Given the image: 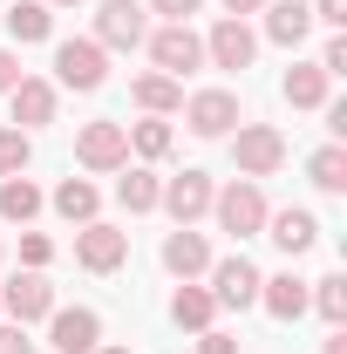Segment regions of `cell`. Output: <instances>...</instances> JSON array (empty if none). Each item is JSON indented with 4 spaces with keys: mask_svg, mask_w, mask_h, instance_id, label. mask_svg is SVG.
Segmentation results:
<instances>
[{
    "mask_svg": "<svg viewBox=\"0 0 347 354\" xmlns=\"http://www.w3.org/2000/svg\"><path fill=\"white\" fill-rule=\"evenodd\" d=\"M265 225H272L265 239H272L286 259H300V252L320 245V218H313V212H265Z\"/></svg>",
    "mask_w": 347,
    "mask_h": 354,
    "instance_id": "15",
    "label": "cell"
},
{
    "mask_svg": "<svg viewBox=\"0 0 347 354\" xmlns=\"http://www.w3.org/2000/svg\"><path fill=\"white\" fill-rule=\"evenodd\" d=\"M306 307H320L327 320H334V327H347V272H327V279H313Z\"/></svg>",
    "mask_w": 347,
    "mask_h": 354,
    "instance_id": "27",
    "label": "cell"
},
{
    "mask_svg": "<svg viewBox=\"0 0 347 354\" xmlns=\"http://www.w3.org/2000/svg\"><path fill=\"white\" fill-rule=\"evenodd\" d=\"M48 7H82V0H48Z\"/></svg>",
    "mask_w": 347,
    "mask_h": 354,
    "instance_id": "40",
    "label": "cell"
},
{
    "mask_svg": "<svg viewBox=\"0 0 347 354\" xmlns=\"http://www.w3.org/2000/svg\"><path fill=\"white\" fill-rule=\"evenodd\" d=\"M320 354H347V327H334V334H327V348Z\"/></svg>",
    "mask_w": 347,
    "mask_h": 354,
    "instance_id": "38",
    "label": "cell"
},
{
    "mask_svg": "<svg viewBox=\"0 0 347 354\" xmlns=\"http://www.w3.org/2000/svg\"><path fill=\"white\" fill-rule=\"evenodd\" d=\"M143 48H150V62H157V75H171V82H184L198 62H205V41L191 35V21H164L157 35H143Z\"/></svg>",
    "mask_w": 347,
    "mask_h": 354,
    "instance_id": "1",
    "label": "cell"
},
{
    "mask_svg": "<svg viewBox=\"0 0 347 354\" xmlns=\"http://www.w3.org/2000/svg\"><path fill=\"white\" fill-rule=\"evenodd\" d=\"M95 354H136V348H95Z\"/></svg>",
    "mask_w": 347,
    "mask_h": 354,
    "instance_id": "39",
    "label": "cell"
},
{
    "mask_svg": "<svg viewBox=\"0 0 347 354\" xmlns=\"http://www.w3.org/2000/svg\"><path fill=\"white\" fill-rule=\"evenodd\" d=\"M198 354H238V341L218 334V327H205V334H198Z\"/></svg>",
    "mask_w": 347,
    "mask_h": 354,
    "instance_id": "33",
    "label": "cell"
},
{
    "mask_svg": "<svg viewBox=\"0 0 347 354\" xmlns=\"http://www.w3.org/2000/svg\"><path fill=\"white\" fill-rule=\"evenodd\" d=\"M21 82V62H14V48H0V95Z\"/></svg>",
    "mask_w": 347,
    "mask_h": 354,
    "instance_id": "36",
    "label": "cell"
},
{
    "mask_svg": "<svg viewBox=\"0 0 347 354\" xmlns=\"http://www.w3.org/2000/svg\"><path fill=\"white\" fill-rule=\"evenodd\" d=\"M306 177L327 191V198H341L347 191V150L341 143H327V150H313V164H306Z\"/></svg>",
    "mask_w": 347,
    "mask_h": 354,
    "instance_id": "24",
    "label": "cell"
},
{
    "mask_svg": "<svg viewBox=\"0 0 347 354\" xmlns=\"http://www.w3.org/2000/svg\"><path fill=\"white\" fill-rule=\"evenodd\" d=\"M0 354H35V341H28V327L14 320V327H0Z\"/></svg>",
    "mask_w": 347,
    "mask_h": 354,
    "instance_id": "32",
    "label": "cell"
},
{
    "mask_svg": "<svg viewBox=\"0 0 347 354\" xmlns=\"http://www.w3.org/2000/svg\"><path fill=\"white\" fill-rule=\"evenodd\" d=\"M164 266H171L177 279H198V272H212V245H205V232L177 225L171 239H164Z\"/></svg>",
    "mask_w": 347,
    "mask_h": 354,
    "instance_id": "16",
    "label": "cell"
},
{
    "mask_svg": "<svg viewBox=\"0 0 347 354\" xmlns=\"http://www.w3.org/2000/svg\"><path fill=\"white\" fill-rule=\"evenodd\" d=\"M265 35L279 48H300L306 35H313V7L306 0H272V14H265Z\"/></svg>",
    "mask_w": 347,
    "mask_h": 354,
    "instance_id": "19",
    "label": "cell"
},
{
    "mask_svg": "<svg viewBox=\"0 0 347 354\" xmlns=\"http://www.w3.org/2000/svg\"><path fill=\"white\" fill-rule=\"evenodd\" d=\"M265 0H225V14H232V21H245V14H259Z\"/></svg>",
    "mask_w": 347,
    "mask_h": 354,
    "instance_id": "37",
    "label": "cell"
},
{
    "mask_svg": "<svg viewBox=\"0 0 347 354\" xmlns=\"http://www.w3.org/2000/svg\"><path fill=\"white\" fill-rule=\"evenodd\" d=\"M320 68H327V75H347V41H341V35L327 41V55H320Z\"/></svg>",
    "mask_w": 347,
    "mask_h": 354,
    "instance_id": "35",
    "label": "cell"
},
{
    "mask_svg": "<svg viewBox=\"0 0 347 354\" xmlns=\"http://www.w3.org/2000/svg\"><path fill=\"white\" fill-rule=\"evenodd\" d=\"M327 82H334V75H327L320 62H293L279 88H286V102H293V109H327Z\"/></svg>",
    "mask_w": 347,
    "mask_h": 354,
    "instance_id": "18",
    "label": "cell"
},
{
    "mask_svg": "<svg viewBox=\"0 0 347 354\" xmlns=\"http://www.w3.org/2000/svg\"><path fill=\"white\" fill-rule=\"evenodd\" d=\"M75 259L88 272H116V266L130 259V232H116V225H82L75 232Z\"/></svg>",
    "mask_w": 347,
    "mask_h": 354,
    "instance_id": "12",
    "label": "cell"
},
{
    "mask_svg": "<svg viewBox=\"0 0 347 354\" xmlns=\"http://www.w3.org/2000/svg\"><path fill=\"white\" fill-rule=\"evenodd\" d=\"M7 102H14V130L55 123V82H41V75H21V82L7 88Z\"/></svg>",
    "mask_w": 347,
    "mask_h": 354,
    "instance_id": "14",
    "label": "cell"
},
{
    "mask_svg": "<svg viewBox=\"0 0 347 354\" xmlns=\"http://www.w3.org/2000/svg\"><path fill=\"white\" fill-rule=\"evenodd\" d=\"M212 212H218V225H225L232 239H252V232H265V198H259V184H252V177H238L232 191H218Z\"/></svg>",
    "mask_w": 347,
    "mask_h": 354,
    "instance_id": "3",
    "label": "cell"
},
{
    "mask_svg": "<svg viewBox=\"0 0 347 354\" xmlns=\"http://www.w3.org/2000/svg\"><path fill=\"white\" fill-rule=\"evenodd\" d=\"M150 35V14L136 0H102L95 7V48H143Z\"/></svg>",
    "mask_w": 347,
    "mask_h": 354,
    "instance_id": "4",
    "label": "cell"
},
{
    "mask_svg": "<svg viewBox=\"0 0 347 354\" xmlns=\"http://www.w3.org/2000/svg\"><path fill=\"white\" fill-rule=\"evenodd\" d=\"M48 259H55V245H48V232H28V239H21V266H35V272H41Z\"/></svg>",
    "mask_w": 347,
    "mask_h": 354,
    "instance_id": "30",
    "label": "cell"
},
{
    "mask_svg": "<svg viewBox=\"0 0 347 354\" xmlns=\"http://www.w3.org/2000/svg\"><path fill=\"white\" fill-rule=\"evenodd\" d=\"M41 212V191L28 184V177H0V218H14V225H28Z\"/></svg>",
    "mask_w": 347,
    "mask_h": 354,
    "instance_id": "25",
    "label": "cell"
},
{
    "mask_svg": "<svg viewBox=\"0 0 347 354\" xmlns=\"http://www.w3.org/2000/svg\"><path fill=\"white\" fill-rule=\"evenodd\" d=\"M205 0H150V14H164V21H191Z\"/></svg>",
    "mask_w": 347,
    "mask_h": 354,
    "instance_id": "31",
    "label": "cell"
},
{
    "mask_svg": "<svg viewBox=\"0 0 347 354\" xmlns=\"http://www.w3.org/2000/svg\"><path fill=\"white\" fill-rule=\"evenodd\" d=\"M48 348L55 354H95L102 348V320L88 307H55L48 313Z\"/></svg>",
    "mask_w": 347,
    "mask_h": 354,
    "instance_id": "6",
    "label": "cell"
},
{
    "mask_svg": "<svg viewBox=\"0 0 347 354\" xmlns=\"http://www.w3.org/2000/svg\"><path fill=\"white\" fill-rule=\"evenodd\" d=\"M0 307L14 313L21 327H28V320H48V313H55V286H48L41 272L28 266V272H14V279L0 286Z\"/></svg>",
    "mask_w": 347,
    "mask_h": 354,
    "instance_id": "10",
    "label": "cell"
},
{
    "mask_svg": "<svg viewBox=\"0 0 347 354\" xmlns=\"http://www.w3.org/2000/svg\"><path fill=\"white\" fill-rule=\"evenodd\" d=\"M75 157H82V171H123V164H130L123 123H88V130L75 136Z\"/></svg>",
    "mask_w": 347,
    "mask_h": 354,
    "instance_id": "9",
    "label": "cell"
},
{
    "mask_svg": "<svg viewBox=\"0 0 347 354\" xmlns=\"http://www.w3.org/2000/svg\"><path fill=\"white\" fill-rule=\"evenodd\" d=\"M28 171V130H0V177Z\"/></svg>",
    "mask_w": 347,
    "mask_h": 354,
    "instance_id": "29",
    "label": "cell"
},
{
    "mask_svg": "<svg viewBox=\"0 0 347 354\" xmlns=\"http://www.w3.org/2000/svg\"><path fill=\"white\" fill-rule=\"evenodd\" d=\"M313 21H327V28H347V0H313Z\"/></svg>",
    "mask_w": 347,
    "mask_h": 354,
    "instance_id": "34",
    "label": "cell"
},
{
    "mask_svg": "<svg viewBox=\"0 0 347 354\" xmlns=\"http://www.w3.org/2000/svg\"><path fill=\"white\" fill-rule=\"evenodd\" d=\"M184 123H191V136H232V123H245V116H238L232 88H198L184 102Z\"/></svg>",
    "mask_w": 347,
    "mask_h": 354,
    "instance_id": "8",
    "label": "cell"
},
{
    "mask_svg": "<svg viewBox=\"0 0 347 354\" xmlns=\"http://www.w3.org/2000/svg\"><path fill=\"white\" fill-rule=\"evenodd\" d=\"M212 198H218V191H212V177H205V171H184V177H171V184L157 191V205H164L177 225H198L205 212H212Z\"/></svg>",
    "mask_w": 347,
    "mask_h": 354,
    "instance_id": "11",
    "label": "cell"
},
{
    "mask_svg": "<svg viewBox=\"0 0 347 354\" xmlns=\"http://www.w3.org/2000/svg\"><path fill=\"white\" fill-rule=\"evenodd\" d=\"M48 28H55L48 0H14V7H7V35H14V41H48Z\"/></svg>",
    "mask_w": 347,
    "mask_h": 354,
    "instance_id": "23",
    "label": "cell"
},
{
    "mask_svg": "<svg viewBox=\"0 0 347 354\" xmlns=\"http://www.w3.org/2000/svg\"><path fill=\"white\" fill-rule=\"evenodd\" d=\"M212 313H218L212 286H198V279H184V286H177V300H171V320H177V327L205 334V327H212Z\"/></svg>",
    "mask_w": 347,
    "mask_h": 354,
    "instance_id": "20",
    "label": "cell"
},
{
    "mask_svg": "<svg viewBox=\"0 0 347 354\" xmlns=\"http://www.w3.org/2000/svg\"><path fill=\"white\" fill-rule=\"evenodd\" d=\"M306 293H313V286H306L300 272H279V279H259V307L272 313V320H300V313H306Z\"/></svg>",
    "mask_w": 347,
    "mask_h": 354,
    "instance_id": "17",
    "label": "cell"
},
{
    "mask_svg": "<svg viewBox=\"0 0 347 354\" xmlns=\"http://www.w3.org/2000/svg\"><path fill=\"white\" fill-rule=\"evenodd\" d=\"M130 150L136 157H150V164H157V157H171V123H164V116H143V123H130Z\"/></svg>",
    "mask_w": 347,
    "mask_h": 354,
    "instance_id": "26",
    "label": "cell"
},
{
    "mask_svg": "<svg viewBox=\"0 0 347 354\" xmlns=\"http://www.w3.org/2000/svg\"><path fill=\"white\" fill-rule=\"evenodd\" d=\"M252 55H259V35L245 21H232V14L205 35V62H218V68H252Z\"/></svg>",
    "mask_w": 347,
    "mask_h": 354,
    "instance_id": "13",
    "label": "cell"
},
{
    "mask_svg": "<svg viewBox=\"0 0 347 354\" xmlns=\"http://www.w3.org/2000/svg\"><path fill=\"white\" fill-rule=\"evenodd\" d=\"M130 102L143 116H171V109H184V82H171V75H136Z\"/></svg>",
    "mask_w": 347,
    "mask_h": 354,
    "instance_id": "21",
    "label": "cell"
},
{
    "mask_svg": "<svg viewBox=\"0 0 347 354\" xmlns=\"http://www.w3.org/2000/svg\"><path fill=\"white\" fill-rule=\"evenodd\" d=\"M232 164H238V177H272L279 164H286V136L272 130V123H238Z\"/></svg>",
    "mask_w": 347,
    "mask_h": 354,
    "instance_id": "2",
    "label": "cell"
},
{
    "mask_svg": "<svg viewBox=\"0 0 347 354\" xmlns=\"http://www.w3.org/2000/svg\"><path fill=\"white\" fill-rule=\"evenodd\" d=\"M212 300L218 307H259V266L245 259V252L212 259Z\"/></svg>",
    "mask_w": 347,
    "mask_h": 354,
    "instance_id": "7",
    "label": "cell"
},
{
    "mask_svg": "<svg viewBox=\"0 0 347 354\" xmlns=\"http://www.w3.org/2000/svg\"><path fill=\"white\" fill-rule=\"evenodd\" d=\"M95 205H102V198H95L88 177H62V184H55V212L68 225H95Z\"/></svg>",
    "mask_w": 347,
    "mask_h": 354,
    "instance_id": "22",
    "label": "cell"
},
{
    "mask_svg": "<svg viewBox=\"0 0 347 354\" xmlns=\"http://www.w3.org/2000/svg\"><path fill=\"white\" fill-rule=\"evenodd\" d=\"M157 191H164V184H157L150 171H130V164H123V177H116V198H123L130 212H157Z\"/></svg>",
    "mask_w": 347,
    "mask_h": 354,
    "instance_id": "28",
    "label": "cell"
},
{
    "mask_svg": "<svg viewBox=\"0 0 347 354\" xmlns=\"http://www.w3.org/2000/svg\"><path fill=\"white\" fill-rule=\"evenodd\" d=\"M55 75H62V88H102V82H109V48L62 41V48H55Z\"/></svg>",
    "mask_w": 347,
    "mask_h": 354,
    "instance_id": "5",
    "label": "cell"
}]
</instances>
